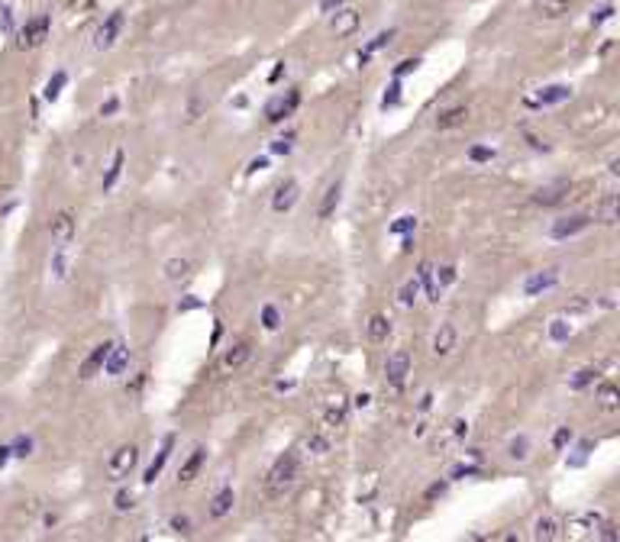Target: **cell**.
Masks as SVG:
<instances>
[{"label": "cell", "mask_w": 620, "mask_h": 542, "mask_svg": "<svg viewBox=\"0 0 620 542\" xmlns=\"http://www.w3.org/2000/svg\"><path fill=\"white\" fill-rule=\"evenodd\" d=\"M126 365H130V349L123 346V342L110 346V352H107V358H103V371L113 374V378H120V374L126 371Z\"/></svg>", "instance_id": "obj_13"}, {"label": "cell", "mask_w": 620, "mask_h": 542, "mask_svg": "<svg viewBox=\"0 0 620 542\" xmlns=\"http://www.w3.org/2000/svg\"><path fill=\"white\" fill-rule=\"evenodd\" d=\"M262 326L265 329H278V310H275V307H262Z\"/></svg>", "instance_id": "obj_40"}, {"label": "cell", "mask_w": 620, "mask_h": 542, "mask_svg": "<svg viewBox=\"0 0 620 542\" xmlns=\"http://www.w3.org/2000/svg\"><path fill=\"white\" fill-rule=\"evenodd\" d=\"M107 352H110V342H101V346H94V352L81 362V378H94L97 371H103V358H107Z\"/></svg>", "instance_id": "obj_16"}, {"label": "cell", "mask_w": 620, "mask_h": 542, "mask_svg": "<svg viewBox=\"0 0 620 542\" xmlns=\"http://www.w3.org/2000/svg\"><path fill=\"white\" fill-rule=\"evenodd\" d=\"M598 526H601V516L598 514H578L569 520V530H578L572 536H592V530H598Z\"/></svg>", "instance_id": "obj_25"}, {"label": "cell", "mask_w": 620, "mask_h": 542, "mask_svg": "<svg viewBox=\"0 0 620 542\" xmlns=\"http://www.w3.org/2000/svg\"><path fill=\"white\" fill-rule=\"evenodd\" d=\"M413 226H417V216L407 213V216H401L397 223H391V233H395V236H404V233H411Z\"/></svg>", "instance_id": "obj_35"}, {"label": "cell", "mask_w": 620, "mask_h": 542, "mask_svg": "<svg viewBox=\"0 0 620 542\" xmlns=\"http://www.w3.org/2000/svg\"><path fill=\"white\" fill-rule=\"evenodd\" d=\"M452 349H456V326H452V323H442V326L436 329V336H433V356L446 358Z\"/></svg>", "instance_id": "obj_14"}, {"label": "cell", "mask_w": 620, "mask_h": 542, "mask_svg": "<svg viewBox=\"0 0 620 542\" xmlns=\"http://www.w3.org/2000/svg\"><path fill=\"white\" fill-rule=\"evenodd\" d=\"M594 374H598L594 368H582V371H575V374H572V381H569V384H572L575 391H582L585 384H592V381H594Z\"/></svg>", "instance_id": "obj_33"}, {"label": "cell", "mask_w": 620, "mask_h": 542, "mask_svg": "<svg viewBox=\"0 0 620 542\" xmlns=\"http://www.w3.org/2000/svg\"><path fill=\"white\" fill-rule=\"evenodd\" d=\"M123 33V10H113L110 17L101 23V29H97V36H94V46L97 49H110L117 39H120Z\"/></svg>", "instance_id": "obj_8"}, {"label": "cell", "mask_w": 620, "mask_h": 542, "mask_svg": "<svg viewBox=\"0 0 620 542\" xmlns=\"http://www.w3.org/2000/svg\"><path fill=\"white\" fill-rule=\"evenodd\" d=\"M469 159L472 161H491V159H494V149H485V146H472V149H469Z\"/></svg>", "instance_id": "obj_39"}, {"label": "cell", "mask_w": 620, "mask_h": 542, "mask_svg": "<svg viewBox=\"0 0 620 542\" xmlns=\"http://www.w3.org/2000/svg\"><path fill=\"white\" fill-rule=\"evenodd\" d=\"M259 168H268V159H255L252 165H249V171H259Z\"/></svg>", "instance_id": "obj_55"}, {"label": "cell", "mask_w": 620, "mask_h": 542, "mask_svg": "<svg viewBox=\"0 0 620 542\" xmlns=\"http://www.w3.org/2000/svg\"><path fill=\"white\" fill-rule=\"evenodd\" d=\"M10 455H13V452H10V446H3V449H0V468L10 462Z\"/></svg>", "instance_id": "obj_54"}, {"label": "cell", "mask_w": 620, "mask_h": 542, "mask_svg": "<svg viewBox=\"0 0 620 542\" xmlns=\"http://www.w3.org/2000/svg\"><path fill=\"white\" fill-rule=\"evenodd\" d=\"M10 452H13L17 458H26L29 452H33V439H29V436H17L13 446H10Z\"/></svg>", "instance_id": "obj_34"}, {"label": "cell", "mask_w": 620, "mask_h": 542, "mask_svg": "<svg viewBox=\"0 0 620 542\" xmlns=\"http://www.w3.org/2000/svg\"><path fill=\"white\" fill-rule=\"evenodd\" d=\"M420 278H411L404 284V288H401V294H397V300H401V304H404V307H413V300H417V294H420Z\"/></svg>", "instance_id": "obj_29"}, {"label": "cell", "mask_w": 620, "mask_h": 542, "mask_svg": "<svg viewBox=\"0 0 620 542\" xmlns=\"http://www.w3.org/2000/svg\"><path fill=\"white\" fill-rule=\"evenodd\" d=\"M549 336H553L556 342H565V339H569V323H565V320H553V326H549Z\"/></svg>", "instance_id": "obj_37"}, {"label": "cell", "mask_w": 620, "mask_h": 542, "mask_svg": "<svg viewBox=\"0 0 620 542\" xmlns=\"http://www.w3.org/2000/svg\"><path fill=\"white\" fill-rule=\"evenodd\" d=\"M572 97V87L569 85H549L543 91L536 94V103H543V107H553V103H562Z\"/></svg>", "instance_id": "obj_22"}, {"label": "cell", "mask_w": 620, "mask_h": 542, "mask_svg": "<svg viewBox=\"0 0 620 542\" xmlns=\"http://www.w3.org/2000/svg\"><path fill=\"white\" fill-rule=\"evenodd\" d=\"M598 401H601L604 410H617V403H620L617 387H614L611 381H601V384H598Z\"/></svg>", "instance_id": "obj_28"}, {"label": "cell", "mask_w": 620, "mask_h": 542, "mask_svg": "<svg viewBox=\"0 0 620 542\" xmlns=\"http://www.w3.org/2000/svg\"><path fill=\"white\" fill-rule=\"evenodd\" d=\"M556 281H559V271H556V268L536 271V274H530V278L524 281V294H526V297H536V294H543V290L556 288Z\"/></svg>", "instance_id": "obj_10"}, {"label": "cell", "mask_w": 620, "mask_h": 542, "mask_svg": "<svg viewBox=\"0 0 620 542\" xmlns=\"http://www.w3.org/2000/svg\"><path fill=\"white\" fill-rule=\"evenodd\" d=\"M165 278L169 281H188L191 278V262H184V259H171L169 265H165Z\"/></svg>", "instance_id": "obj_27"}, {"label": "cell", "mask_w": 620, "mask_h": 542, "mask_svg": "<svg viewBox=\"0 0 620 542\" xmlns=\"http://www.w3.org/2000/svg\"><path fill=\"white\" fill-rule=\"evenodd\" d=\"M417 68H420V58H407V62H401V65L395 68V75L404 78V75H411V71H417Z\"/></svg>", "instance_id": "obj_43"}, {"label": "cell", "mask_w": 620, "mask_h": 542, "mask_svg": "<svg viewBox=\"0 0 620 542\" xmlns=\"http://www.w3.org/2000/svg\"><path fill=\"white\" fill-rule=\"evenodd\" d=\"M339 197H343V181H333V184L323 191V200H320V210H317L320 220H329V216H333V210L339 207Z\"/></svg>", "instance_id": "obj_19"}, {"label": "cell", "mask_w": 620, "mask_h": 542, "mask_svg": "<svg viewBox=\"0 0 620 542\" xmlns=\"http://www.w3.org/2000/svg\"><path fill=\"white\" fill-rule=\"evenodd\" d=\"M249 356H252V346H249L246 339L233 342V346L226 349V356H223V371H239V368L249 362Z\"/></svg>", "instance_id": "obj_12"}, {"label": "cell", "mask_w": 620, "mask_h": 542, "mask_svg": "<svg viewBox=\"0 0 620 542\" xmlns=\"http://www.w3.org/2000/svg\"><path fill=\"white\" fill-rule=\"evenodd\" d=\"M117 107H120V100H107L101 107V116H110V113H117Z\"/></svg>", "instance_id": "obj_51"}, {"label": "cell", "mask_w": 620, "mask_h": 542, "mask_svg": "<svg viewBox=\"0 0 620 542\" xmlns=\"http://www.w3.org/2000/svg\"><path fill=\"white\" fill-rule=\"evenodd\" d=\"M291 146H294V136H284V139H275L272 142V152H275V155H288V152H291Z\"/></svg>", "instance_id": "obj_41"}, {"label": "cell", "mask_w": 620, "mask_h": 542, "mask_svg": "<svg viewBox=\"0 0 620 542\" xmlns=\"http://www.w3.org/2000/svg\"><path fill=\"white\" fill-rule=\"evenodd\" d=\"M123 161H126V152H123V149H117V152H113V161H110V168H107V175H103V181H101L103 194H107V191H113V184H117V181H120Z\"/></svg>", "instance_id": "obj_24"}, {"label": "cell", "mask_w": 620, "mask_h": 542, "mask_svg": "<svg viewBox=\"0 0 620 542\" xmlns=\"http://www.w3.org/2000/svg\"><path fill=\"white\" fill-rule=\"evenodd\" d=\"M368 401H372L368 394H359V397H356V407H368Z\"/></svg>", "instance_id": "obj_56"}, {"label": "cell", "mask_w": 620, "mask_h": 542, "mask_svg": "<svg viewBox=\"0 0 620 542\" xmlns=\"http://www.w3.org/2000/svg\"><path fill=\"white\" fill-rule=\"evenodd\" d=\"M526 449H530V442H526V436H520V439H514V442L508 446V455H510V458H526V455H530Z\"/></svg>", "instance_id": "obj_36"}, {"label": "cell", "mask_w": 620, "mask_h": 542, "mask_svg": "<svg viewBox=\"0 0 620 542\" xmlns=\"http://www.w3.org/2000/svg\"><path fill=\"white\" fill-rule=\"evenodd\" d=\"M136 465H139V446L126 442V446H120V449L107 458V478H110V481H123V478L132 475Z\"/></svg>", "instance_id": "obj_2"}, {"label": "cell", "mask_w": 620, "mask_h": 542, "mask_svg": "<svg viewBox=\"0 0 620 542\" xmlns=\"http://www.w3.org/2000/svg\"><path fill=\"white\" fill-rule=\"evenodd\" d=\"M569 191H572V184H569L565 178H559V181H549V184L540 187V191L533 194V200L536 204H543V207H556L569 197Z\"/></svg>", "instance_id": "obj_9"}, {"label": "cell", "mask_w": 620, "mask_h": 542, "mask_svg": "<svg viewBox=\"0 0 620 542\" xmlns=\"http://www.w3.org/2000/svg\"><path fill=\"white\" fill-rule=\"evenodd\" d=\"M588 226H592V216L588 213H572V216L556 220L553 229H549V236H553V239H572V236H578L582 229H588Z\"/></svg>", "instance_id": "obj_5"}, {"label": "cell", "mask_w": 620, "mask_h": 542, "mask_svg": "<svg viewBox=\"0 0 620 542\" xmlns=\"http://www.w3.org/2000/svg\"><path fill=\"white\" fill-rule=\"evenodd\" d=\"M171 446H175V436H165V442H162V449H159V455L152 458V465L146 468V484H155V478L162 475V468H165V462H169V455H171Z\"/></svg>", "instance_id": "obj_15"}, {"label": "cell", "mask_w": 620, "mask_h": 542, "mask_svg": "<svg viewBox=\"0 0 620 542\" xmlns=\"http://www.w3.org/2000/svg\"><path fill=\"white\" fill-rule=\"evenodd\" d=\"M52 236H55V243H71V236H75V213L71 210H62V213L52 216V223H49Z\"/></svg>", "instance_id": "obj_11"}, {"label": "cell", "mask_w": 620, "mask_h": 542, "mask_svg": "<svg viewBox=\"0 0 620 542\" xmlns=\"http://www.w3.org/2000/svg\"><path fill=\"white\" fill-rule=\"evenodd\" d=\"M465 120H469V107H449L436 116V130H456Z\"/></svg>", "instance_id": "obj_21"}, {"label": "cell", "mask_w": 620, "mask_h": 542, "mask_svg": "<svg viewBox=\"0 0 620 542\" xmlns=\"http://www.w3.org/2000/svg\"><path fill=\"white\" fill-rule=\"evenodd\" d=\"M194 307H200V304H198V300H194V297H191V300H184V304H181V310H194Z\"/></svg>", "instance_id": "obj_57"}, {"label": "cell", "mask_w": 620, "mask_h": 542, "mask_svg": "<svg viewBox=\"0 0 620 542\" xmlns=\"http://www.w3.org/2000/svg\"><path fill=\"white\" fill-rule=\"evenodd\" d=\"M68 85V75L65 71H55L52 75V81L46 85V100H58V94H62V87Z\"/></svg>", "instance_id": "obj_31"}, {"label": "cell", "mask_w": 620, "mask_h": 542, "mask_svg": "<svg viewBox=\"0 0 620 542\" xmlns=\"http://www.w3.org/2000/svg\"><path fill=\"white\" fill-rule=\"evenodd\" d=\"M397 100H401V85L395 81V85L388 87V94H385V100H381V107H395Z\"/></svg>", "instance_id": "obj_45"}, {"label": "cell", "mask_w": 620, "mask_h": 542, "mask_svg": "<svg viewBox=\"0 0 620 542\" xmlns=\"http://www.w3.org/2000/svg\"><path fill=\"white\" fill-rule=\"evenodd\" d=\"M356 26H359L356 10H336V17H333V33H336V36H349Z\"/></svg>", "instance_id": "obj_23"}, {"label": "cell", "mask_w": 620, "mask_h": 542, "mask_svg": "<svg viewBox=\"0 0 620 542\" xmlns=\"http://www.w3.org/2000/svg\"><path fill=\"white\" fill-rule=\"evenodd\" d=\"M327 423L329 426H343V423H346V410H343V407H333V410L327 413Z\"/></svg>", "instance_id": "obj_46"}, {"label": "cell", "mask_w": 620, "mask_h": 542, "mask_svg": "<svg viewBox=\"0 0 620 542\" xmlns=\"http://www.w3.org/2000/svg\"><path fill=\"white\" fill-rule=\"evenodd\" d=\"M391 39H395V33H391V29H388V33H378V36H375V39H372V42H368V46H365V52H362V55H359V62H362V65H365V62H368V55H372V52H375V49L388 46V42H391Z\"/></svg>", "instance_id": "obj_30"}, {"label": "cell", "mask_w": 620, "mask_h": 542, "mask_svg": "<svg viewBox=\"0 0 620 542\" xmlns=\"http://www.w3.org/2000/svg\"><path fill=\"white\" fill-rule=\"evenodd\" d=\"M611 13H614V7H611V3H604V7H598L592 13V23L598 26V23H604V19H611Z\"/></svg>", "instance_id": "obj_47"}, {"label": "cell", "mask_w": 620, "mask_h": 542, "mask_svg": "<svg viewBox=\"0 0 620 542\" xmlns=\"http://www.w3.org/2000/svg\"><path fill=\"white\" fill-rule=\"evenodd\" d=\"M565 7H569V0H549V3H543V13L546 17H559Z\"/></svg>", "instance_id": "obj_42"}, {"label": "cell", "mask_w": 620, "mask_h": 542, "mask_svg": "<svg viewBox=\"0 0 620 542\" xmlns=\"http://www.w3.org/2000/svg\"><path fill=\"white\" fill-rule=\"evenodd\" d=\"M339 7H343V0H323V3H320L323 13H333V10H339Z\"/></svg>", "instance_id": "obj_50"}, {"label": "cell", "mask_w": 620, "mask_h": 542, "mask_svg": "<svg viewBox=\"0 0 620 542\" xmlns=\"http://www.w3.org/2000/svg\"><path fill=\"white\" fill-rule=\"evenodd\" d=\"M233 504H236L233 487H230V484L220 487V491H216V497L210 500V516H214V520H223V516L233 510Z\"/></svg>", "instance_id": "obj_17"}, {"label": "cell", "mask_w": 620, "mask_h": 542, "mask_svg": "<svg viewBox=\"0 0 620 542\" xmlns=\"http://www.w3.org/2000/svg\"><path fill=\"white\" fill-rule=\"evenodd\" d=\"M307 449L310 452H327L329 439H327V436H320V432H313V436H307Z\"/></svg>", "instance_id": "obj_38"}, {"label": "cell", "mask_w": 620, "mask_h": 542, "mask_svg": "<svg viewBox=\"0 0 620 542\" xmlns=\"http://www.w3.org/2000/svg\"><path fill=\"white\" fill-rule=\"evenodd\" d=\"M204 458H207V449H204V446H198V449L191 452L188 462H184V465H181V471H178V481H181V484H191V481L198 478L200 465H204Z\"/></svg>", "instance_id": "obj_18"}, {"label": "cell", "mask_w": 620, "mask_h": 542, "mask_svg": "<svg viewBox=\"0 0 620 542\" xmlns=\"http://www.w3.org/2000/svg\"><path fill=\"white\" fill-rule=\"evenodd\" d=\"M298 100H301V94H298V91H288V97H284V94L272 97V100L265 103V120H268V123H282L284 116H291V110L298 107Z\"/></svg>", "instance_id": "obj_6"}, {"label": "cell", "mask_w": 620, "mask_h": 542, "mask_svg": "<svg viewBox=\"0 0 620 542\" xmlns=\"http://www.w3.org/2000/svg\"><path fill=\"white\" fill-rule=\"evenodd\" d=\"M298 197H301V184L294 178H284L282 184L275 187V197H272V210L275 213H288L294 204H298Z\"/></svg>", "instance_id": "obj_7"}, {"label": "cell", "mask_w": 620, "mask_h": 542, "mask_svg": "<svg viewBox=\"0 0 620 542\" xmlns=\"http://www.w3.org/2000/svg\"><path fill=\"white\" fill-rule=\"evenodd\" d=\"M117 510H132V494H130V491H120V494H117Z\"/></svg>", "instance_id": "obj_48"}, {"label": "cell", "mask_w": 620, "mask_h": 542, "mask_svg": "<svg viewBox=\"0 0 620 542\" xmlns=\"http://www.w3.org/2000/svg\"><path fill=\"white\" fill-rule=\"evenodd\" d=\"M601 220H604V223H617V194H608V197H604Z\"/></svg>", "instance_id": "obj_32"}, {"label": "cell", "mask_w": 620, "mask_h": 542, "mask_svg": "<svg viewBox=\"0 0 620 542\" xmlns=\"http://www.w3.org/2000/svg\"><path fill=\"white\" fill-rule=\"evenodd\" d=\"M294 481H298V455L294 452H284L278 455L268 475H265V494L268 497H284V491H291Z\"/></svg>", "instance_id": "obj_1"}, {"label": "cell", "mask_w": 620, "mask_h": 542, "mask_svg": "<svg viewBox=\"0 0 620 542\" xmlns=\"http://www.w3.org/2000/svg\"><path fill=\"white\" fill-rule=\"evenodd\" d=\"M569 439H572V430H569V426H562V430L556 432L553 446H556V449H562V446H565V442H569Z\"/></svg>", "instance_id": "obj_49"}, {"label": "cell", "mask_w": 620, "mask_h": 542, "mask_svg": "<svg viewBox=\"0 0 620 542\" xmlns=\"http://www.w3.org/2000/svg\"><path fill=\"white\" fill-rule=\"evenodd\" d=\"M368 339H372V342H385L388 339V333H391V320L385 317V313H375V317L368 320Z\"/></svg>", "instance_id": "obj_26"}, {"label": "cell", "mask_w": 620, "mask_h": 542, "mask_svg": "<svg viewBox=\"0 0 620 542\" xmlns=\"http://www.w3.org/2000/svg\"><path fill=\"white\" fill-rule=\"evenodd\" d=\"M171 526H175L178 533H188V520H184V516H175V520H171Z\"/></svg>", "instance_id": "obj_52"}, {"label": "cell", "mask_w": 620, "mask_h": 542, "mask_svg": "<svg viewBox=\"0 0 620 542\" xmlns=\"http://www.w3.org/2000/svg\"><path fill=\"white\" fill-rule=\"evenodd\" d=\"M442 491H446V484H442V481H440V484H433L430 491H427V500H433V497H440Z\"/></svg>", "instance_id": "obj_53"}, {"label": "cell", "mask_w": 620, "mask_h": 542, "mask_svg": "<svg viewBox=\"0 0 620 542\" xmlns=\"http://www.w3.org/2000/svg\"><path fill=\"white\" fill-rule=\"evenodd\" d=\"M49 26H52V19H49L46 13L33 17V19L26 23V26L19 29L17 46H19V49H36V46H42V42L49 39Z\"/></svg>", "instance_id": "obj_4"}, {"label": "cell", "mask_w": 620, "mask_h": 542, "mask_svg": "<svg viewBox=\"0 0 620 542\" xmlns=\"http://www.w3.org/2000/svg\"><path fill=\"white\" fill-rule=\"evenodd\" d=\"M407 374H411V352H407V349H397L385 362V381L391 384L395 391H401L407 381Z\"/></svg>", "instance_id": "obj_3"}, {"label": "cell", "mask_w": 620, "mask_h": 542, "mask_svg": "<svg viewBox=\"0 0 620 542\" xmlns=\"http://www.w3.org/2000/svg\"><path fill=\"white\" fill-rule=\"evenodd\" d=\"M436 278H440V288H446V284L456 281V268H452V265H442V268L436 271Z\"/></svg>", "instance_id": "obj_44"}, {"label": "cell", "mask_w": 620, "mask_h": 542, "mask_svg": "<svg viewBox=\"0 0 620 542\" xmlns=\"http://www.w3.org/2000/svg\"><path fill=\"white\" fill-rule=\"evenodd\" d=\"M533 536L536 539H543V542H553L562 536V523L556 520V516H540L533 523Z\"/></svg>", "instance_id": "obj_20"}]
</instances>
